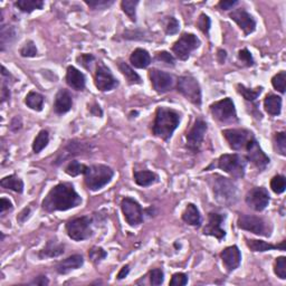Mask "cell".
<instances>
[{"label":"cell","mask_w":286,"mask_h":286,"mask_svg":"<svg viewBox=\"0 0 286 286\" xmlns=\"http://www.w3.org/2000/svg\"><path fill=\"white\" fill-rule=\"evenodd\" d=\"M82 204V197L68 182H61L53 187L42 200V209L47 212L66 211Z\"/></svg>","instance_id":"1"},{"label":"cell","mask_w":286,"mask_h":286,"mask_svg":"<svg viewBox=\"0 0 286 286\" xmlns=\"http://www.w3.org/2000/svg\"><path fill=\"white\" fill-rule=\"evenodd\" d=\"M180 123V114L168 108H158L152 132L158 138L168 141Z\"/></svg>","instance_id":"2"},{"label":"cell","mask_w":286,"mask_h":286,"mask_svg":"<svg viewBox=\"0 0 286 286\" xmlns=\"http://www.w3.org/2000/svg\"><path fill=\"white\" fill-rule=\"evenodd\" d=\"M211 180L213 197L223 206H232L238 200V189L236 183L228 178L215 174Z\"/></svg>","instance_id":"3"},{"label":"cell","mask_w":286,"mask_h":286,"mask_svg":"<svg viewBox=\"0 0 286 286\" xmlns=\"http://www.w3.org/2000/svg\"><path fill=\"white\" fill-rule=\"evenodd\" d=\"M114 171L105 164H93L87 166L84 173V182L89 190L97 191L112 180Z\"/></svg>","instance_id":"4"},{"label":"cell","mask_w":286,"mask_h":286,"mask_svg":"<svg viewBox=\"0 0 286 286\" xmlns=\"http://www.w3.org/2000/svg\"><path fill=\"white\" fill-rule=\"evenodd\" d=\"M247 165V159L245 157L237 153L233 155H223L218 159L219 169L223 170L226 173H228L233 178H243L245 176Z\"/></svg>","instance_id":"5"},{"label":"cell","mask_w":286,"mask_h":286,"mask_svg":"<svg viewBox=\"0 0 286 286\" xmlns=\"http://www.w3.org/2000/svg\"><path fill=\"white\" fill-rule=\"evenodd\" d=\"M178 92L196 106L202 105V88L198 81L191 75H183L178 79Z\"/></svg>","instance_id":"6"},{"label":"cell","mask_w":286,"mask_h":286,"mask_svg":"<svg viewBox=\"0 0 286 286\" xmlns=\"http://www.w3.org/2000/svg\"><path fill=\"white\" fill-rule=\"evenodd\" d=\"M66 232L68 237L73 241L81 242L88 240L93 235L92 219L88 216L72 219L66 224Z\"/></svg>","instance_id":"7"},{"label":"cell","mask_w":286,"mask_h":286,"mask_svg":"<svg viewBox=\"0 0 286 286\" xmlns=\"http://www.w3.org/2000/svg\"><path fill=\"white\" fill-rule=\"evenodd\" d=\"M237 225L241 229L247 230V232L258 235V236L270 237L272 234V226L262 217L241 215L238 217Z\"/></svg>","instance_id":"8"},{"label":"cell","mask_w":286,"mask_h":286,"mask_svg":"<svg viewBox=\"0 0 286 286\" xmlns=\"http://www.w3.org/2000/svg\"><path fill=\"white\" fill-rule=\"evenodd\" d=\"M210 112L213 119L223 123H234L238 122L236 109L230 97H226L224 100L217 101L210 105Z\"/></svg>","instance_id":"9"},{"label":"cell","mask_w":286,"mask_h":286,"mask_svg":"<svg viewBox=\"0 0 286 286\" xmlns=\"http://www.w3.org/2000/svg\"><path fill=\"white\" fill-rule=\"evenodd\" d=\"M200 46V40L190 33H183L172 46V52L181 61H187L190 54Z\"/></svg>","instance_id":"10"},{"label":"cell","mask_w":286,"mask_h":286,"mask_svg":"<svg viewBox=\"0 0 286 286\" xmlns=\"http://www.w3.org/2000/svg\"><path fill=\"white\" fill-rule=\"evenodd\" d=\"M230 149L235 151L245 150L249 141L255 138L250 131L246 129H226L221 132Z\"/></svg>","instance_id":"11"},{"label":"cell","mask_w":286,"mask_h":286,"mask_svg":"<svg viewBox=\"0 0 286 286\" xmlns=\"http://www.w3.org/2000/svg\"><path fill=\"white\" fill-rule=\"evenodd\" d=\"M121 209L126 223L132 227L138 226L143 221V210L135 199L126 197L122 199Z\"/></svg>","instance_id":"12"},{"label":"cell","mask_w":286,"mask_h":286,"mask_svg":"<svg viewBox=\"0 0 286 286\" xmlns=\"http://www.w3.org/2000/svg\"><path fill=\"white\" fill-rule=\"evenodd\" d=\"M207 123L203 119H197L195 121V124L191 127L190 131L186 135L187 140V148L191 152H198L200 147H202L203 141L204 139V134L207 132Z\"/></svg>","instance_id":"13"},{"label":"cell","mask_w":286,"mask_h":286,"mask_svg":"<svg viewBox=\"0 0 286 286\" xmlns=\"http://www.w3.org/2000/svg\"><path fill=\"white\" fill-rule=\"evenodd\" d=\"M245 202L247 206L253 209V210L263 211L270 204L271 197L266 188L256 187L247 193Z\"/></svg>","instance_id":"14"},{"label":"cell","mask_w":286,"mask_h":286,"mask_svg":"<svg viewBox=\"0 0 286 286\" xmlns=\"http://www.w3.org/2000/svg\"><path fill=\"white\" fill-rule=\"evenodd\" d=\"M94 83H95L96 88L100 89L101 92L111 91L119 85L118 80L114 78L109 68L102 63H100L96 67Z\"/></svg>","instance_id":"15"},{"label":"cell","mask_w":286,"mask_h":286,"mask_svg":"<svg viewBox=\"0 0 286 286\" xmlns=\"http://www.w3.org/2000/svg\"><path fill=\"white\" fill-rule=\"evenodd\" d=\"M245 150L247 151L246 159L250 161L251 163H254L259 170H264L270 164V158L262 150V148L259 147V144L255 138L249 141V143L247 144Z\"/></svg>","instance_id":"16"},{"label":"cell","mask_w":286,"mask_h":286,"mask_svg":"<svg viewBox=\"0 0 286 286\" xmlns=\"http://www.w3.org/2000/svg\"><path fill=\"white\" fill-rule=\"evenodd\" d=\"M149 79L151 81L155 91L160 94L170 91L173 86L172 76L165 72L157 70V68H152L149 71Z\"/></svg>","instance_id":"17"},{"label":"cell","mask_w":286,"mask_h":286,"mask_svg":"<svg viewBox=\"0 0 286 286\" xmlns=\"http://www.w3.org/2000/svg\"><path fill=\"white\" fill-rule=\"evenodd\" d=\"M230 19L234 20L240 28L244 32L245 35H250L251 33L255 32L256 29V20L254 17L248 14L245 9L240 8V9H235L229 14Z\"/></svg>","instance_id":"18"},{"label":"cell","mask_w":286,"mask_h":286,"mask_svg":"<svg viewBox=\"0 0 286 286\" xmlns=\"http://www.w3.org/2000/svg\"><path fill=\"white\" fill-rule=\"evenodd\" d=\"M225 219V215H220V213L217 212L209 213L208 224L206 225V227L204 228V235L216 237L218 241L224 240V237L226 236V232L225 229L221 228V225H223Z\"/></svg>","instance_id":"19"},{"label":"cell","mask_w":286,"mask_h":286,"mask_svg":"<svg viewBox=\"0 0 286 286\" xmlns=\"http://www.w3.org/2000/svg\"><path fill=\"white\" fill-rule=\"evenodd\" d=\"M221 260L228 272H233L240 267L242 262V253L236 245L226 247L220 253Z\"/></svg>","instance_id":"20"},{"label":"cell","mask_w":286,"mask_h":286,"mask_svg":"<svg viewBox=\"0 0 286 286\" xmlns=\"http://www.w3.org/2000/svg\"><path fill=\"white\" fill-rule=\"evenodd\" d=\"M83 264H84V258L82 255H79V254L72 255L70 256V257L63 259L62 262H59L57 264L56 272L61 275H65L72 271L81 268L83 266Z\"/></svg>","instance_id":"21"},{"label":"cell","mask_w":286,"mask_h":286,"mask_svg":"<svg viewBox=\"0 0 286 286\" xmlns=\"http://www.w3.org/2000/svg\"><path fill=\"white\" fill-rule=\"evenodd\" d=\"M72 105H73V99H72L71 93L67 89H59L54 102L55 112L57 114H65L72 109Z\"/></svg>","instance_id":"22"},{"label":"cell","mask_w":286,"mask_h":286,"mask_svg":"<svg viewBox=\"0 0 286 286\" xmlns=\"http://www.w3.org/2000/svg\"><path fill=\"white\" fill-rule=\"evenodd\" d=\"M66 83L76 91H83L86 84V79L82 72L74 66H68L66 72Z\"/></svg>","instance_id":"23"},{"label":"cell","mask_w":286,"mask_h":286,"mask_svg":"<svg viewBox=\"0 0 286 286\" xmlns=\"http://www.w3.org/2000/svg\"><path fill=\"white\" fill-rule=\"evenodd\" d=\"M246 245L251 251H268V250H274L280 249L282 251L285 250V241L281 242L279 245H273L271 243L264 242V241H257V240H248L246 238Z\"/></svg>","instance_id":"24"},{"label":"cell","mask_w":286,"mask_h":286,"mask_svg":"<svg viewBox=\"0 0 286 286\" xmlns=\"http://www.w3.org/2000/svg\"><path fill=\"white\" fill-rule=\"evenodd\" d=\"M130 63L135 68H147L151 64V56L146 49L136 48L131 54Z\"/></svg>","instance_id":"25"},{"label":"cell","mask_w":286,"mask_h":286,"mask_svg":"<svg viewBox=\"0 0 286 286\" xmlns=\"http://www.w3.org/2000/svg\"><path fill=\"white\" fill-rule=\"evenodd\" d=\"M182 220L186 224L190 226H195V227H199L202 225V216L198 208L194 204H188L185 209V211L182 212Z\"/></svg>","instance_id":"26"},{"label":"cell","mask_w":286,"mask_h":286,"mask_svg":"<svg viewBox=\"0 0 286 286\" xmlns=\"http://www.w3.org/2000/svg\"><path fill=\"white\" fill-rule=\"evenodd\" d=\"M264 108L272 117H277L282 112V97L274 94H268L264 100Z\"/></svg>","instance_id":"27"},{"label":"cell","mask_w":286,"mask_h":286,"mask_svg":"<svg viewBox=\"0 0 286 286\" xmlns=\"http://www.w3.org/2000/svg\"><path fill=\"white\" fill-rule=\"evenodd\" d=\"M133 177H134V181L136 185L141 187H149L151 185H155V183L159 181V177H158V174L152 171H149V170L135 171Z\"/></svg>","instance_id":"28"},{"label":"cell","mask_w":286,"mask_h":286,"mask_svg":"<svg viewBox=\"0 0 286 286\" xmlns=\"http://www.w3.org/2000/svg\"><path fill=\"white\" fill-rule=\"evenodd\" d=\"M63 253H64V245L57 242L56 240H52L47 242L44 249L40 253V257L41 258L57 257V256H61Z\"/></svg>","instance_id":"29"},{"label":"cell","mask_w":286,"mask_h":286,"mask_svg":"<svg viewBox=\"0 0 286 286\" xmlns=\"http://www.w3.org/2000/svg\"><path fill=\"white\" fill-rule=\"evenodd\" d=\"M0 186L5 188V189H10L18 194H21L24 191V182L19 177H17L16 174H10V176H7L1 179Z\"/></svg>","instance_id":"30"},{"label":"cell","mask_w":286,"mask_h":286,"mask_svg":"<svg viewBox=\"0 0 286 286\" xmlns=\"http://www.w3.org/2000/svg\"><path fill=\"white\" fill-rule=\"evenodd\" d=\"M45 97L41 95V94L37 92H29L27 94L26 99H25V103L28 106L29 109H32L34 111H37V112H41L42 110V106H44Z\"/></svg>","instance_id":"31"},{"label":"cell","mask_w":286,"mask_h":286,"mask_svg":"<svg viewBox=\"0 0 286 286\" xmlns=\"http://www.w3.org/2000/svg\"><path fill=\"white\" fill-rule=\"evenodd\" d=\"M15 6L20 11L31 14L34 10L41 9L44 7V1H41V0H18L15 2Z\"/></svg>","instance_id":"32"},{"label":"cell","mask_w":286,"mask_h":286,"mask_svg":"<svg viewBox=\"0 0 286 286\" xmlns=\"http://www.w3.org/2000/svg\"><path fill=\"white\" fill-rule=\"evenodd\" d=\"M119 70H120L121 73L124 75V78L126 79L127 83L129 84H141L142 83V80H141L140 75L138 73H135L130 65H127L126 63H119Z\"/></svg>","instance_id":"33"},{"label":"cell","mask_w":286,"mask_h":286,"mask_svg":"<svg viewBox=\"0 0 286 286\" xmlns=\"http://www.w3.org/2000/svg\"><path fill=\"white\" fill-rule=\"evenodd\" d=\"M237 91L246 101L254 102L262 94L263 87L258 86L256 88H248L243 84H237Z\"/></svg>","instance_id":"34"},{"label":"cell","mask_w":286,"mask_h":286,"mask_svg":"<svg viewBox=\"0 0 286 286\" xmlns=\"http://www.w3.org/2000/svg\"><path fill=\"white\" fill-rule=\"evenodd\" d=\"M16 31L12 26H1L0 31V44H1V50H5L6 46L10 44L11 41H15L16 38Z\"/></svg>","instance_id":"35"},{"label":"cell","mask_w":286,"mask_h":286,"mask_svg":"<svg viewBox=\"0 0 286 286\" xmlns=\"http://www.w3.org/2000/svg\"><path fill=\"white\" fill-rule=\"evenodd\" d=\"M49 142V133L46 130H41L40 133L34 140L33 142V151L35 153H40L42 149L47 147V144Z\"/></svg>","instance_id":"36"},{"label":"cell","mask_w":286,"mask_h":286,"mask_svg":"<svg viewBox=\"0 0 286 286\" xmlns=\"http://www.w3.org/2000/svg\"><path fill=\"white\" fill-rule=\"evenodd\" d=\"M87 170V165L80 163L79 161L72 160L65 168V172L71 177H78L80 174H84Z\"/></svg>","instance_id":"37"},{"label":"cell","mask_w":286,"mask_h":286,"mask_svg":"<svg viewBox=\"0 0 286 286\" xmlns=\"http://www.w3.org/2000/svg\"><path fill=\"white\" fill-rule=\"evenodd\" d=\"M139 5L138 0H123L121 2V8L125 14L130 17L132 21L136 20V14H135V8Z\"/></svg>","instance_id":"38"},{"label":"cell","mask_w":286,"mask_h":286,"mask_svg":"<svg viewBox=\"0 0 286 286\" xmlns=\"http://www.w3.org/2000/svg\"><path fill=\"white\" fill-rule=\"evenodd\" d=\"M271 188L275 194L281 195L283 194L286 189V179L282 174H277V176L273 177L271 180Z\"/></svg>","instance_id":"39"},{"label":"cell","mask_w":286,"mask_h":286,"mask_svg":"<svg viewBox=\"0 0 286 286\" xmlns=\"http://www.w3.org/2000/svg\"><path fill=\"white\" fill-rule=\"evenodd\" d=\"M274 144L277 152L282 156H286V134L285 132H277L274 135Z\"/></svg>","instance_id":"40"},{"label":"cell","mask_w":286,"mask_h":286,"mask_svg":"<svg viewBox=\"0 0 286 286\" xmlns=\"http://www.w3.org/2000/svg\"><path fill=\"white\" fill-rule=\"evenodd\" d=\"M285 84H286V72L282 71L277 73L274 78L272 79V85L276 91L284 94L285 93Z\"/></svg>","instance_id":"41"},{"label":"cell","mask_w":286,"mask_h":286,"mask_svg":"<svg viewBox=\"0 0 286 286\" xmlns=\"http://www.w3.org/2000/svg\"><path fill=\"white\" fill-rule=\"evenodd\" d=\"M106 256H108V253H106L102 247L94 246L88 250V257L94 264L100 263L101 260H103L106 257Z\"/></svg>","instance_id":"42"},{"label":"cell","mask_w":286,"mask_h":286,"mask_svg":"<svg viewBox=\"0 0 286 286\" xmlns=\"http://www.w3.org/2000/svg\"><path fill=\"white\" fill-rule=\"evenodd\" d=\"M274 273L280 277L281 280L286 279V257L285 256H280L275 260L274 265Z\"/></svg>","instance_id":"43"},{"label":"cell","mask_w":286,"mask_h":286,"mask_svg":"<svg viewBox=\"0 0 286 286\" xmlns=\"http://www.w3.org/2000/svg\"><path fill=\"white\" fill-rule=\"evenodd\" d=\"M179 28H180V25L174 17H166L164 23V31L166 35H174L179 32Z\"/></svg>","instance_id":"44"},{"label":"cell","mask_w":286,"mask_h":286,"mask_svg":"<svg viewBox=\"0 0 286 286\" xmlns=\"http://www.w3.org/2000/svg\"><path fill=\"white\" fill-rule=\"evenodd\" d=\"M20 55L23 57H35L37 55V48L35 42L28 41L20 49Z\"/></svg>","instance_id":"45"},{"label":"cell","mask_w":286,"mask_h":286,"mask_svg":"<svg viewBox=\"0 0 286 286\" xmlns=\"http://www.w3.org/2000/svg\"><path fill=\"white\" fill-rule=\"evenodd\" d=\"M149 276H150V283L153 286H159L164 281V273L161 268H155V270L150 271Z\"/></svg>","instance_id":"46"},{"label":"cell","mask_w":286,"mask_h":286,"mask_svg":"<svg viewBox=\"0 0 286 286\" xmlns=\"http://www.w3.org/2000/svg\"><path fill=\"white\" fill-rule=\"evenodd\" d=\"M197 26L200 31L204 34V35H208L209 31H210V26H211L210 18H209L206 14H202L197 20Z\"/></svg>","instance_id":"47"},{"label":"cell","mask_w":286,"mask_h":286,"mask_svg":"<svg viewBox=\"0 0 286 286\" xmlns=\"http://www.w3.org/2000/svg\"><path fill=\"white\" fill-rule=\"evenodd\" d=\"M113 0H93V1H88V0H85V3L92 9H105V8L110 7L111 5H113Z\"/></svg>","instance_id":"48"},{"label":"cell","mask_w":286,"mask_h":286,"mask_svg":"<svg viewBox=\"0 0 286 286\" xmlns=\"http://www.w3.org/2000/svg\"><path fill=\"white\" fill-rule=\"evenodd\" d=\"M238 58H240V61L244 64L245 66H248V67L254 66V64H255L254 58L247 48L240 50V53H238Z\"/></svg>","instance_id":"49"},{"label":"cell","mask_w":286,"mask_h":286,"mask_svg":"<svg viewBox=\"0 0 286 286\" xmlns=\"http://www.w3.org/2000/svg\"><path fill=\"white\" fill-rule=\"evenodd\" d=\"M188 284V276L185 273H176L170 280V286H183Z\"/></svg>","instance_id":"50"},{"label":"cell","mask_w":286,"mask_h":286,"mask_svg":"<svg viewBox=\"0 0 286 286\" xmlns=\"http://www.w3.org/2000/svg\"><path fill=\"white\" fill-rule=\"evenodd\" d=\"M156 58H157L159 62H162V63L166 64V65H171V66L174 65V58H173V56H172V55L170 54V53L164 52V50H162V52L157 53Z\"/></svg>","instance_id":"51"},{"label":"cell","mask_w":286,"mask_h":286,"mask_svg":"<svg viewBox=\"0 0 286 286\" xmlns=\"http://www.w3.org/2000/svg\"><path fill=\"white\" fill-rule=\"evenodd\" d=\"M94 56L91 54H82L81 56L78 57V62L82 65L83 67L86 68V70H89L91 68V64L94 61Z\"/></svg>","instance_id":"52"},{"label":"cell","mask_w":286,"mask_h":286,"mask_svg":"<svg viewBox=\"0 0 286 286\" xmlns=\"http://www.w3.org/2000/svg\"><path fill=\"white\" fill-rule=\"evenodd\" d=\"M12 209V204L9 199L1 198V202H0V213L3 215L7 210H11Z\"/></svg>","instance_id":"53"},{"label":"cell","mask_w":286,"mask_h":286,"mask_svg":"<svg viewBox=\"0 0 286 286\" xmlns=\"http://www.w3.org/2000/svg\"><path fill=\"white\" fill-rule=\"evenodd\" d=\"M238 3V1H236V0H221V1L218 3V6L219 8H221L223 10H229V9H232V8L234 6H236Z\"/></svg>","instance_id":"54"},{"label":"cell","mask_w":286,"mask_h":286,"mask_svg":"<svg viewBox=\"0 0 286 286\" xmlns=\"http://www.w3.org/2000/svg\"><path fill=\"white\" fill-rule=\"evenodd\" d=\"M29 216H31V208H25L23 211H21L18 217H17V220L19 221V223L21 224H24L25 221H26L28 218H29Z\"/></svg>","instance_id":"55"},{"label":"cell","mask_w":286,"mask_h":286,"mask_svg":"<svg viewBox=\"0 0 286 286\" xmlns=\"http://www.w3.org/2000/svg\"><path fill=\"white\" fill-rule=\"evenodd\" d=\"M31 284H33V285H41V286H45V285H48V284H49V281H48V279H47L46 276L41 275V276L36 277V279L34 280Z\"/></svg>","instance_id":"56"},{"label":"cell","mask_w":286,"mask_h":286,"mask_svg":"<svg viewBox=\"0 0 286 286\" xmlns=\"http://www.w3.org/2000/svg\"><path fill=\"white\" fill-rule=\"evenodd\" d=\"M10 99V91L9 88H8L7 85L5 83H2V87H1V102H3L9 100Z\"/></svg>","instance_id":"57"},{"label":"cell","mask_w":286,"mask_h":286,"mask_svg":"<svg viewBox=\"0 0 286 286\" xmlns=\"http://www.w3.org/2000/svg\"><path fill=\"white\" fill-rule=\"evenodd\" d=\"M130 273V266L129 265H125V266H123L121 268V271L119 272V274H118V280H123L124 277L127 276V274Z\"/></svg>","instance_id":"58"},{"label":"cell","mask_w":286,"mask_h":286,"mask_svg":"<svg viewBox=\"0 0 286 286\" xmlns=\"http://www.w3.org/2000/svg\"><path fill=\"white\" fill-rule=\"evenodd\" d=\"M91 113L95 115V117H102V114H103V112H102V110L99 105H94L93 108H91Z\"/></svg>","instance_id":"59"},{"label":"cell","mask_w":286,"mask_h":286,"mask_svg":"<svg viewBox=\"0 0 286 286\" xmlns=\"http://www.w3.org/2000/svg\"><path fill=\"white\" fill-rule=\"evenodd\" d=\"M226 56H227V54H226L225 50L223 49H219L218 50V59H219V63L223 64L226 59Z\"/></svg>","instance_id":"60"}]
</instances>
